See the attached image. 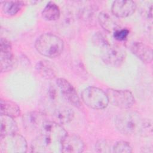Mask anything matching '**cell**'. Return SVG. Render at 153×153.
<instances>
[{"instance_id": "6da1fadb", "label": "cell", "mask_w": 153, "mask_h": 153, "mask_svg": "<svg viewBox=\"0 0 153 153\" xmlns=\"http://www.w3.org/2000/svg\"><path fill=\"white\" fill-rule=\"evenodd\" d=\"M37 136L31 144L34 152H61V142L68 134L57 122L47 120L45 121Z\"/></svg>"}, {"instance_id": "7a4b0ae2", "label": "cell", "mask_w": 153, "mask_h": 153, "mask_svg": "<svg viewBox=\"0 0 153 153\" xmlns=\"http://www.w3.org/2000/svg\"><path fill=\"white\" fill-rule=\"evenodd\" d=\"M115 124L118 130L127 136L143 135L151 131V123L136 112L126 111L119 114Z\"/></svg>"}, {"instance_id": "3957f363", "label": "cell", "mask_w": 153, "mask_h": 153, "mask_svg": "<svg viewBox=\"0 0 153 153\" xmlns=\"http://www.w3.org/2000/svg\"><path fill=\"white\" fill-rule=\"evenodd\" d=\"M35 47L41 55L49 58H54L62 53L64 42L59 36L53 33H45L37 38Z\"/></svg>"}, {"instance_id": "277c9868", "label": "cell", "mask_w": 153, "mask_h": 153, "mask_svg": "<svg viewBox=\"0 0 153 153\" xmlns=\"http://www.w3.org/2000/svg\"><path fill=\"white\" fill-rule=\"evenodd\" d=\"M81 98L87 106L93 109H103L109 104L106 93L96 87H88L84 89Z\"/></svg>"}, {"instance_id": "5b68a950", "label": "cell", "mask_w": 153, "mask_h": 153, "mask_svg": "<svg viewBox=\"0 0 153 153\" xmlns=\"http://www.w3.org/2000/svg\"><path fill=\"white\" fill-rule=\"evenodd\" d=\"M27 144L25 138L17 133L1 137L0 152L24 153L27 152Z\"/></svg>"}, {"instance_id": "8992f818", "label": "cell", "mask_w": 153, "mask_h": 153, "mask_svg": "<svg viewBox=\"0 0 153 153\" xmlns=\"http://www.w3.org/2000/svg\"><path fill=\"white\" fill-rule=\"evenodd\" d=\"M102 59L107 65L117 67L120 66L126 58V51L120 47L110 44L108 42L102 45Z\"/></svg>"}, {"instance_id": "52a82bcc", "label": "cell", "mask_w": 153, "mask_h": 153, "mask_svg": "<svg viewBox=\"0 0 153 153\" xmlns=\"http://www.w3.org/2000/svg\"><path fill=\"white\" fill-rule=\"evenodd\" d=\"M109 103L121 109L130 108L134 103V97L129 90L109 88L106 91Z\"/></svg>"}, {"instance_id": "ba28073f", "label": "cell", "mask_w": 153, "mask_h": 153, "mask_svg": "<svg viewBox=\"0 0 153 153\" xmlns=\"http://www.w3.org/2000/svg\"><path fill=\"white\" fill-rule=\"evenodd\" d=\"M56 85L62 96L66 100L76 108L81 107V104L77 92L68 81L64 78H59L56 80Z\"/></svg>"}, {"instance_id": "9c48e42d", "label": "cell", "mask_w": 153, "mask_h": 153, "mask_svg": "<svg viewBox=\"0 0 153 153\" xmlns=\"http://www.w3.org/2000/svg\"><path fill=\"white\" fill-rule=\"evenodd\" d=\"M14 57L11 42L4 38L0 40V67L2 72L10 71L13 66Z\"/></svg>"}, {"instance_id": "30bf717a", "label": "cell", "mask_w": 153, "mask_h": 153, "mask_svg": "<svg viewBox=\"0 0 153 153\" xmlns=\"http://www.w3.org/2000/svg\"><path fill=\"white\" fill-rule=\"evenodd\" d=\"M47 120L46 115L38 111L30 112L23 116V126L30 132H39L41 128Z\"/></svg>"}, {"instance_id": "8fae6325", "label": "cell", "mask_w": 153, "mask_h": 153, "mask_svg": "<svg viewBox=\"0 0 153 153\" xmlns=\"http://www.w3.org/2000/svg\"><path fill=\"white\" fill-rule=\"evenodd\" d=\"M84 148L82 139L74 134H67L61 142V152L63 153H80Z\"/></svg>"}, {"instance_id": "7c38bea8", "label": "cell", "mask_w": 153, "mask_h": 153, "mask_svg": "<svg viewBox=\"0 0 153 153\" xmlns=\"http://www.w3.org/2000/svg\"><path fill=\"white\" fill-rule=\"evenodd\" d=\"M137 5L133 1L117 0L113 2L112 14L118 18H124L132 15L136 11Z\"/></svg>"}, {"instance_id": "4fadbf2b", "label": "cell", "mask_w": 153, "mask_h": 153, "mask_svg": "<svg viewBox=\"0 0 153 153\" xmlns=\"http://www.w3.org/2000/svg\"><path fill=\"white\" fill-rule=\"evenodd\" d=\"M133 54L144 63H149L152 60V50L146 44L140 42H134L130 46Z\"/></svg>"}, {"instance_id": "5bb4252c", "label": "cell", "mask_w": 153, "mask_h": 153, "mask_svg": "<svg viewBox=\"0 0 153 153\" xmlns=\"http://www.w3.org/2000/svg\"><path fill=\"white\" fill-rule=\"evenodd\" d=\"M98 20L100 25L108 32H114L120 29L117 17L112 14L102 11L98 16Z\"/></svg>"}, {"instance_id": "9a60e30c", "label": "cell", "mask_w": 153, "mask_h": 153, "mask_svg": "<svg viewBox=\"0 0 153 153\" xmlns=\"http://www.w3.org/2000/svg\"><path fill=\"white\" fill-rule=\"evenodd\" d=\"M1 137L17 133L18 127L14 118L7 115H1Z\"/></svg>"}, {"instance_id": "2e32d148", "label": "cell", "mask_w": 153, "mask_h": 153, "mask_svg": "<svg viewBox=\"0 0 153 153\" xmlns=\"http://www.w3.org/2000/svg\"><path fill=\"white\" fill-rule=\"evenodd\" d=\"M36 71L42 78L51 79L56 76V72L53 65L47 60H41L35 66Z\"/></svg>"}, {"instance_id": "e0dca14e", "label": "cell", "mask_w": 153, "mask_h": 153, "mask_svg": "<svg viewBox=\"0 0 153 153\" xmlns=\"http://www.w3.org/2000/svg\"><path fill=\"white\" fill-rule=\"evenodd\" d=\"M20 108L15 102L7 100H1V115H7L13 118L20 115Z\"/></svg>"}, {"instance_id": "ac0fdd59", "label": "cell", "mask_w": 153, "mask_h": 153, "mask_svg": "<svg viewBox=\"0 0 153 153\" xmlns=\"http://www.w3.org/2000/svg\"><path fill=\"white\" fill-rule=\"evenodd\" d=\"M60 11L58 5L54 2H48L42 11V17L47 21H55L59 19Z\"/></svg>"}, {"instance_id": "d6986e66", "label": "cell", "mask_w": 153, "mask_h": 153, "mask_svg": "<svg viewBox=\"0 0 153 153\" xmlns=\"http://www.w3.org/2000/svg\"><path fill=\"white\" fill-rule=\"evenodd\" d=\"M2 5L3 13L9 16L17 14L24 5V2L20 1H4Z\"/></svg>"}, {"instance_id": "ffe728a7", "label": "cell", "mask_w": 153, "mask_h": 153, "mask_svg": "<svg viewBox=\"0 0 153 153\" xmlns=\"http://www.w3.org/2000/svg\"><path fill=\"white\" fill-rule=\"evenodd\" d=\"M55 118L60 124H66L72 120L74 117L73 111L68 107H60L54 112Z\"/></svg>"}, {"instance_id": "44dd1931", "label": "cell", "mask_w": 153, "mask_h": 153, "mask_svg": "<svg viewBox=\"0 0 153 153\" xmlns=\"http://www.w3.org/2000/svg\"><path fill=\"white\" fill-rule=\"evenodd\" d=\"M132 148L127 142L121 140L117 142L113 145L112 152L114 153H130Z\"/></svg>"}, {"instance_id": "7402d4cb", "label": "cell", "mask_w": 153, "mask_h": 153, "mask_svg": "<svg viewBox=\"0 0 153 153\" xmlns=\"http://www.w3.org/2000/svg\"><path fill=\"white\" fill-rule=\"evenodd\" d=\"M113 145L107 140H99L96 145V149L100 152H112Z\"/></svg>"}, {"instance_id": "603a6c76", "label": "cell", "mask_w": 153, "mask_h": 153, "mask_svg": "<svg viewBox=\"0 0 153 153\" xmlns=\"http://www.w3.org/2000/svg\"><path fill=\"white\" fill-rule=\"evenodd\" d=\"M129 34V30L127 29H118L113 32L114 38L119 41H123L127 39Z\"/></svg>"}]
</instances>
